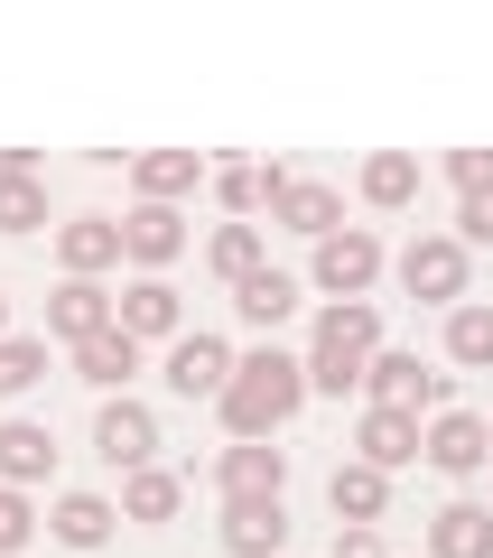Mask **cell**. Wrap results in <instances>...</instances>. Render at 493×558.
Listing matches in <instances>:
<instances>
[{
    "instance_id": "obj_1",
    "label": "cell",
    "mask_w": 493,
    "mask_h": 558,
    "mask_svg": "<svg viewBox=\"0 0 493 558\" xmlns=\"http://www.w3.org/2000/svg\"><path fill=\"white\" fill-rule=\"evenodd\" d=\"M298 400H308V354H279V344H252V354L233 363V381H224V428H233V447L242 438H279L298 418Z\"/></svg>"
},
{
    "instance_id": "obj_2",
    "label": "cell",
    "mask_w": 493,
    "mask_h": 558,
    "mask_svg": "<svg viewBox=\"0 0 493 558\" xmlns=\"http://www.w3.org/2000/svg\"><path fill=\"white\" fill-rule=\"evenodd\" d=\"M373 354H382V307L373 299H336L316 317V336H308V391H336V400L363 391Z\"/></svg>"
},
{
    "instance_id": "obj_3",
    "label": "cell",
    "mask_w": 493,
    "mask_h": 558,
    "mask_svg": "<svg viewBox=\"0 0 493 558\" xmlns=\"http://www.w3.org/2000/svg\"><path fill=\"white\" fill-rule=\"evenodd\" d=\"M392 270H400V289H410L419 307H466L474 299V252L456 233H410V252H400Z\"/></svg>"
},
{
    "instance_id": "obj_4",
    "label": "cell",
    "mask_w": 493,
    "mask_h": 558,
    "mask_svg": "<svg viewBox=\"0 0 493 558\" xmlns=\"http://www.w3.org/2000/svg\"><path fill=\"white\" fill-rule=\"evenodd\" d=\"M94 457L112 465V475H140V465H158V418L140 410L131 391H121V400H103V410H94Z\"/></svg>"
},
{
    "instance_id": "obj_5",
    "label": "cell",
    "mask_w": 493,
    "mask_h": 558,
    "mask_svg": "<svg viewBox=\"0 0 493 558\" xmlns=\"http://www.w3.org/2000/svg\"><path fill=\"white\" fill-rule=\"evenodd\" d=\"M215 494L224 502H279V494H289V447H270V438L224 447V457H215Z\"/></svg>"
},
{
    "instance_id": "obj_6",
    "label": "cell",
    "mask_w": 493,
    "mask_h": 558,
    "mask_svg": "<svg viewBox=\"0 0 493 558\" xmlns=\"http://www.w3.org/2000/svg\"><path fill=\"white\" fill-rule=\"evenodd\" d=\"M363 391H373V410H447V373H429L419 354H373V373H363Z\"/></svg>"
},
{
    "instance_id": "obj_7",
    "label": "cell",
    "mask_w": 493,
    "mask_h": 558,
    "mask_svg": "<svg viewBox=\"0 0 493 558\" xmlns=\"http://www.w3.org/2000/svg\"><path fill=\"white\" fill-rule=\"evenodd\" d=\"M373 279H382V242L363 233V223H345V233L316 242V289H326V299H363Z\"/></svg>"
},
{
    "instance_id": "obj_8",
    "label": "cell",
    "mask_w": 493,
    "mask_h": 558,
    "mask_svg": "<svg viewBox=\"0 0 493 558\" xmlns=\"http://www.w3.org/2000/svg\"><path fill=\"white\" fill-rule=\"evenodd\" d=\"M354 457L382 465V475H400V465L429 457V428H419L410 410H373V400H363V418H354Z\"/></svg>"
},
{
    "instance_id": "obj_9",
    "label": "cell",
    "mask_w": 493,
    "mask_h": 558,
    "mask_svg": "<svg viewBox=\"0 0 493 558\" xmlns=\"http://www.w3.org/2000/svg\"><path fill=\"white\" fill-rule=\"evenodd\" d=\"M233 344H224V336H178V344H168V391H178V400H224V381H233Z\"/></svg>"
},
{
    "instance_id": "obj_10",
    "label": "cell",
    "mask_w": 493,
    "mask_h": 558,
    "mask_svg": "<svg viewBox=\"0 0 493 558\" xmlns=\"http://www.w3.org/2000/svg\"><path fill=\"white\" fill-rule=\"evenodd\" d=\"M112 326H121L131 344H158V336L178 344V336H187V307H178V289H168V279H131V289L112 299Z\"/></svg>"
},
{
    "instance_id": "obj_11",
    "label": "cell",
    "mask_w": 493,
    "mask_h": 558,
    "mask_svg": "<svg viewBox=\"0 0 493 558\" xmlns=\"http://www.w3.org/2000/svg\"><path fill=\"white\" fill-rule=\"evenodd\" d=\"M178 252H187V215L178 205H131V215H121V260H140V279H158Z\"/></svg>"
},
{
    "instance_id": "obj_12",
    "label": "cell",
    "mask_w": 493,
    "mask_h": 558,
    "mask_svg": "<svg viewBox=\"0 0 493 558\" xmlns=\"http://www.w3.org/2000/svg\"><path fill=\"white\" fill-rule=\"evenodd\" d=\"M429 465H437V475H484V465H493V418L437 410L429 418Z\"/></svg>"
},
{
    "instance_id": "obj_13",
    "label": "cell",
    "mask_w": 493,
    "mask_h": 558,
    "mask_svg": "<svg viewBox=\"0 0 493 558\" xmlns=\"http://www.w3.org/2000/svg\"><path fill=\"white\" fill-rule=\"evenodd\" d=\"M326 512H336V531H373L382 512H392V475L363 457H345L336 475H326Z\"/></svg>"
},
{
    "instance_id": "obj_14",
    "label": "cell",
    "mask_w": 493,
    "mask_h": 558,
    "mask_svg": "<svg viewBox=\"0 0 493 558\" xmlns=\"http://www.w3.org/2000/svg\"><path fill=\"white\" fill-rule=\"evenodd\" d=\"M57 260H65V279L121 270V215H75V223H57Z\"/></svg>"
},
{
    "instance_id": "obj_15",
    "label": "cell",
    "mask_w": 493,
    "mask_h": 558,
    "mask_svg": "<svg viewBox=\"0 0 493 558\" xmlns=\"http://www.w3.org/2000/svg\"><path fill=\"white\" fill-rule=\"evenodd\" d=\"M215 531L233 558H289V502H224Z\"/></svg>"
},
{
    "instance_id": "obj_16",
    "label": "cell",
    "mask_w": 493,
    "mask_h": 558,
    "mask_svg": "<svg viewBox=\"0 0 493 558\" xmlns=\"http://www.w3.org/2000/svg\"><path fill=\"white\" fill-rule=\"evenodd\" d=\"M57 475V428L47 418H0V484H47Z\"/></svg>"
},
{
    "instance_id": "obj_17",
    "label": "cell",
    "mask_w": 493,
    "mask_h": 558,
    "mask_svg": "<svg viewBox=\"0 0 493 558\" xmlns=\"http://www.w3.org/2000/svg\"><path fill=\"white\" fill-rule=\"evenodd\" d=\"M47 336H65V344L112 336V289H103V279H65L57 299H47Z\"/></svg>"
},
{
    "instance_id": "obj_18",
    "label": "cell",
    "mask_w": 493,
    "mask_h": 558,
    "mask_svg": "<svg viewBox=\"0 0 493 558\" xmlns=\"http://www.w3.org/2000/svg\"><path fill=\"white\" fill-rule=\"evenodd\" d=\"M205 178H215V168H205L196 149H140V159H131V186H140V205H178V196H196Z\"/></svg>"
},
{
    "instance_id": "obj_19",
    "label": "cell",
    "mask_w": 493,
    "mask_h": 558,
    "mask_svg": "<svg viewBox=\"0 0 493 558\" xmlns=\"http://www.w3.org/2000/svg\"><path fill=\"white\" fill-rule=\"evenodd\" d=\"M429 558H493V502H447V512H429Z\"/></svg>"
},
{
    "instance_id": "obj_20",
    "label": "cell",
    "mask_w": 493,
    "mask_h": 558,
    "mask_svg": "<svg viewBox=\"0 0 493 558\" xmlns=\"http://www.w3.org/2000/svg\"><path fill=\"white\" fill-rule=\"evenodd\" d=\"M270 223H289V233L326 242V233H345V196H336V186H316V178H289V196L270 205Z\"/></svg>"
},
{
    "instance_id": "obj_21",
    "label": "cell",
    "mask_w": 493,
    "mask_h": 558,
    "mask_svg": "<svg viewBox=\"0 0 493 558\" xmlns=\"http://www.w3.org/2000/svg\"><path fill=\"white\" fill-rule=\"evenodd\" d=\"M205 186H215V205L242 223V215H261V205H279V196H289V168H279V159H270V168H242V159H233V168H215Z\"/></svg>"
},
{
    "instance_id": "obj_22",
    "label": "cell",
    "mask_w": 493,
    "mask_h": 558,
    "mask_svg": "<svg viewBox=\"0 0 493 558\" xmlns=\"http://www.w3.org/2000/svg\"><path fill=\"white\" fill-rule=\"evenodd\" d=\"M233 317H242V326H261V336H270V326H289V317H298V279L261 260V270L233 289Z\"/></svg>"
},
{
    "instance_id": "obj_23",
    "label": "cell",
    "mask_w": 493,
    "mask_h": 558,
    "mask_svg": "<svg viewBox=\"0 0 493 558\" xmlns=\"http://www.w3.org/2000/svg\"><path fill=\"white\" fill-rule=\"evenodd\" d=\"M178 512H187V475H168V465L121 475V521H178Z\"/></svg>"
},
{
    "instance_id": "obj_24",
    "label": "cell",
    "mask_w": 493,
    "mask_h": 558,
    "mask_svg": "<svg viewBox=\"0 0 493 558\" xmlns=\"http://www.w3.org/2000/svg\"><path fill=\"white\" fill-rule=\"evenodd\" d=\"M354 186H363V205H382V215H400V205H419V159H410V149H373Z\"/></svg>"
},
{
    "instance_id": "obj_25",
    "label": "cell",
    "mask_w": 493,
    "mask_h": 558,
    "mask_svg": "<svg viewBox=\"0 0 493 558\" xmlns=\"http://www.w3.org/2000/svg\"><path fill=\"white\" fill-rule=\"evenodd\" d=\"M112 521H121V502H103V494H57L47 531H57L65 549H103V539H112Z\"/></svg>"
},
{
    "instance_id": "obj_26",
    "label": "cell",
    "mask_w": 493,
    "mask_h": 558,
    "mask_svg": "<svg viewBox=\"0 0 493 558\" xmlns=\"http://www.w3.org/2000/svg\"><path fill=\"white\" fill-rule=\"evenodd\" d=\"M131 373H140V344L131 336H121V326H112V336H94V344H75V381H94V391H131Z\"/></svg>"
},
{
    "instance_id": "obj_27",
    "label": "cell",
    "mask_w": 493,
    "mask_h": 558,
    "mask_svg": "<svg viewBox=\"0 0 493 558\" xmlns=\"http://www.w3.org/2000/svg\"><path fill=\"white\" fill-rule=\"evenodd\" d=\"M447 363H466V373H493V307H484V299L447 307Z\"/></svg>"
},
{
    "instance_id": "obj_28",
    "label": "cell",
    "mask_w": 493,
    "mask_h": 558,
    "mask_svg": "<svg viewBox=\"0 0 493 558\" xmlns=\"http://www.w3.org/2000/svg\"><path fill=\"white\" fill-rule=\"evenodd\" d=\"M205 270H215L224 289H242V279L261 270V223H215V242H205Z\"/></svg>"
},
{
    "instance_id": "obj_29",
    "label": "cell",
    "mask_w": 493,
    "mask_h": 558,
    "mask_svg": "<svg viewBox=\"0 0 493 558\" xmlns=\"http://www.w3.org/2000/svg\"><path fill=\"white\" fill-rule=\"evenodd\" d=\"M28 381H47V336H10L0 344V400H20Z\"/></svg>"
},
{
    "instance_id": "obj_30",
    "label": "cell",
    "mask_w": 493,
    "mask_h": 558,
    "mask_svg": "<svg viewBox=\"0 0 493 558\" xmlns=\"http://www.w3.org/2000/svg\"><path fill=\"white\" fill-rule=\"evenodd\" d=\"M47 223V186L38 178H0V233H38Z\"/></svg>"
},
{
    "instance_id": "obj_31",
    "label": "cell",
    "mask_w": 493,
    "mask_h": 558,
    "mask_svg": "<svg viewBox=\"0 0 493 558\" xmlns=\"http://www.w3.org/2000/svg\"><path fill=\"white\" fill-rule=\"evenodd\" d=\"M28 531H38L28 494H20V484H0V558H20V549H28Z\"/></svg>"
},
{
    "instance_id": "obj_32",
    "label": "cell",
    "mask_w": 493,
    "mask_h": 558,
    "mask_svg": "<svg viewBox=\"0 0 493 558\" xmlns=\"http://www.w3.org/2000/svg\"><path fill=\"white\" fill-rule=\"evenodd\" d=\"M447 186L456 196H484L493 186V149H447Z\"/></svg>"
},
{
    "instance_id": "obj_33",
    "label": "cell",
    "mask_w": 493,
    "mask_h": 558,
    "mask_svg": "<svg viewBox=\"0 0 493 558\" xmlns=\"http://www.w3.org/2000/svg\"><path fill=\"white\" fill-rule=\"evenodd\" d=\"M456 242H466V252L493 242V186H484V196H456Z\"/></svg>"
},
{
    "instance_id": "obj_34",
    "label": "cell",
    "mask_w": 493,
    "mask_h": 558,
    "mask_svg": "<svg viewBox=\"0 0 493 558\" xmlns=\"http://www.w3.org/2000/svg\"><path fill=\"white\" fill-rule=\"evenodd\" d=\"M336 558H392V549H382V531H336Z\"/></svg>"
},
{
    "instance_id": "obj_35",
    "label": "cell",
    "mask_w": 493,
    "mask_h": 558,
    "mask_svg": "<svg viewBox=\"0 0 493 558\" xmlns=\"http://www.w3.org/2000/svg\"><path fill=\"white\" fill-rule=\"evenodd\" d=\"M0 344H10V299H0Z\"/></svg>"
}]
</instances>
